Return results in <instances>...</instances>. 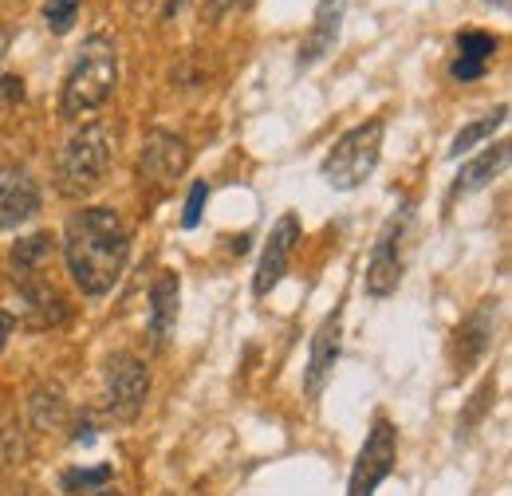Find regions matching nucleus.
<instances>
[{
    "label": "nucleus",
    "mask_w": 512,
    "mask_h": 496,
    "mask_svg": "<svg viewBox=\"0 0 512 496\" xmlns=\"http://www.w3.org/2000/svg\"><path fill=\"white\" fill-rule=\"evenodd\" d=\"M64 260L83 296H107L130 260L127 221L107 205L71 213L64 225Z\"/></svg>",
    "instance_id": "1"
},
{
    "label": "nucleus",
    "mask_w": 512,
    "mask_h": 496,
    "mask_svg": "<svg viewBox=\"0 0 512 496\" xmlns=\"http://www.w3.org/2000/svg\"><path fill=\"white\" fill-rule=\"evenodd\" d=\"M111 162H115V130H111V123L87 119L83 126H75L71 138L64 142V150H60V158H56L60 193L71 201L91 197L107 182Z\"/></svg>",
    "instance_id": "2"
},
{
    "label": "nucleus",
    "mask_w": 512,
    "mask_h": 496,
    "mask_svg": "<svg viewBox=\"0 0 512 496\" xmlns=\"http://www.w3.org/2000/svg\"><path fill=\"white\" fill-rule=\"evenodd\" d=\"M119 87V48L107 36H91L83 40V48L75 52V60L67 67L64 95H60V115L79 119L99 111Z\"/></svg>",
    "instance_id": "3"
},
{
    "label": "nucleus",
    "mask_w": 512,
    "mask_h": 496,
    "mask_svg": "<svg viewBox=\"0 0 512 496\" xmlns=\"http://www.w3.org/2000/svg\"><path fill=\"white\" fill-rule=\"evenodd\" d=\"M383 134L386 126L379 119H371V123L355 126V130H347L335 146H331V154L323 158V182L331 189H359L371 174H375V166H379V158H383Z\"/></svg>",
    "instance_id": "4"
},
{
    "label": "nucleus",
    "mask_w": 512,
    "mask_h": 496,
    "mask_svg": "<svg viewBox=\"0 0 512 496\" xmlns=\"http://www.w3.org/2000/svg\"><path fill=\"white\" fill-rule=\"evenodd\" d=\"M146 398H150V374H146V367L134 355H127V351L111 355L107 367H103V402H107V414L115 422H134L142 414Z\"/></svg>",
    "instance_id": "5"
},
{
    "label": "nucleus",
    "mask_w": 512,
    "mask_h": 496,
    "mask_svg": "<svg viewBox=\"0 0 512 496\" xmlns=\"http://www.w3.org/2000/svg\"><path fill=\"white\" fill-rule=\"evenodd\" d=\"M410 229V205L394 209L390 221L383 225L379 241L371 248V260H367V292L375 300H386L390 292H398V280H402V237Z\"/></svg>",
    "instance_id": "6"
},
{
    "label": "nucleus",
    "mask_w": 512,
    "mask_h": 496,
    "mask_svg": "<svg viewBox=\"0 0 512 496\" xmlns=\"http://www.w3.org/2000/svg\"><path fill=\"white\" fill-rule=\"evenodd\" d=\"M394 457H398V434L394 426L379 418L375 430L367 434L363 449H359V461L351 469V485H347V496H375L379 485L394 473Z\"/></svg>",
    "instance_id": "7"
},
{
    "label": "nucleus",
    "mask_w": 512,
    "mask_h": 496,
    "mask_svg": "<svg viewBox=\"0 0 512 496\" xmlns=\"http://www.w3.org/2000/svg\"><path fill=\"white\" fill-rule=\"evenodd\" d=\"M296 245H300V221H296V213H284L272 225L268 241H264V252H260V264H256V276H253V296H268L284 280Z\"/></svg>",
    "instance_id": "8"
},
{
    "label": "nucleus",
    "mask_w": 512,
    "mask_h": 496,
    "mask_svg": "<svg viewBox=\"0 0 512 496\" xmlns=\"http://www.w3.org/2000/svg\"><path fill=\"white\" fill-rule=\"evenodd\" d=\"M138 166H142V178H146V182L170 186L178 174H186V166H190V146H186V138H178V134H170V130H150V134L142 138V158H138Z\"/></svg>",
    "instance_id": "9"
},
{
    "label": "nucleus",
    "mask_w": 512,
    "mask_h": 496,
    "mask_svg": "<svg viewBox=\"0 0 512 496\" xmlns=\"http://www.w3.org/2000/svg\"><path fill=\"white\" fill-rule=\"evenodd\" d=\"M339 351H343V315L331 311L320 327L312 331V347H308V371H304V394L308 398H320L327 378L339 363Z\"/></svg>",
    "instance_id": "10"
},
{
    "label": "nucleus",
    "mask_w": 512,
    "mask_h": 496,
    "mask_svg": "<svg viewBox=\"0 0 512 496\" xmlns=\"http://www.w3.org/2000/svg\"><path fill=\"white\" fill-rule=\"evenodd\" d=\"M40 213V186L20 166H0V233L20 229Z\"/></svg>",
    "instance_id": "11"
},
{
    "label": "nucleus",
    "mask_w": 512,
    "mask_h": 496,
    "mask_svg": "<svg viewBox=\"0 0 512 496\" xmlns=\"http://www.w3.org/2000/svg\"><path fill=\"white\" fill-rule=\"evenodd\" d=\"M343 16H347V0H320L316 4V16H312V28L300 44V67H312L320 63L335 40H339V28H343Z\"/></svg>",
    "instance_id": "12"
},
{
    "label": "nucleus",
    "mask_w": 512,
    "mask_h": 496,
    "mask_svg": "<svg viewBox=\"0 0 512 496\" xmlns=\"http://www.w3.org/2000/svg\"><path fill=\"white\" fill-rule=\"evenodd\" d=\"M178 308H182V284L174 272H158L154 288H150V339L162 347L178 323Z\"/></svg>",
    "instance_id": "13"
},
{
    "label": "nucleus",
    "mask_w": 512,
    "mask_h": 496,
    "mask_svg": "<svg viewBox=\"0 0 512 496\" xmlns=\"http://www.w3.org/2000/svg\"><path fill=\"white\" fill-rule=\"evenodd\" d=\"M457 52H461V56L449 67L453 79H461V83L481 79V75L489 71V60L497 56V36H489V32H461V36H457Z\"/></svg>",
    "instance_id": "14"
},
{
    "label": "nucleus",
    "mask_w": 512,
    "mask_h": 496,
    "mask_svg": "<svg viewBox=\"0 0 512 496\" xmlns=\"http://www.w3.org/2000/svg\"><path fill=\"white\" fill-rule=\"evenodd\" d=\"M505 162H509V146H505V142H497V146H489L481 158L465 162V166H461V174L453 178V197L485 189L497 174H501V170H505Z\"/></svg>",
    "instance_id": "15"
},
{
    "label": "nucleus",
    "mask_w": 512,
    "mask_h": 496,
    "mask_svg": "<svg viewBox=\"0 0 512 496\" xmlns=\"http://www.w3.org/2000/svg\"><path fill=\"white\" fill-rule=\"evenodd\" d=\"M493 323H497V304H481L461 327H457V339H461V367L477 363L485 351H489V339H493Z\"/></svg>",
    "instance_id": "16"
},
{
    "label": "nucleus",
    "mask_w": 512,
    "mask_h": 496,
    "mask_svg": "<svg viewBox=\"0 0 512 496\" xmlns=\"http://www.w3.org/2000/svg\"><path fill=\"white\" fill-rule=\"evenodd\" d=\"M48 260H52V237L48 233H36V237H24L20 245L12 248V272H16V284L20 280H36L48 272Z\"/></svg>",
    "instance_id": "17"
},
{
    "label": "nucleus",
    "mask_w": 512,
    "mask_h": 496,
    "mask_svg": "<svg viewBox=\"0 0 512 496\" xmlns=\"http://www.w3.org/2000/svg\"><path fill=\"white\" fill-rule=\"evenodd\" d=\"M28 410H32L36 430H56V426L64 422V414H67L64 390H60V386H40V390L32 394Z\"/></svg>",
    "instance_id": "18"
},
{
    "label": "nucleus",
    "mask_w": 512,
    "mask_h": 496,
    "mask_svg": "<svg viewBox=\"0 0 512 496\" xmlns=\"http://www.w3.org/2000/svg\"><path fill=\"white\" fill-rule=\"evenodd\" d=\"M509 119V107H497L493 115H485V119H477V123H469L465 130H457V138L449 142V158H461V154H469L477 142H485V138H493V130H501Z\"/></svg>",
    "instance_id": "19"
},
{
    "label": "nucleus",
    "mask_w": 512,
    "mask_h": 496,
    "mask_svg": "<svg viewBox=\"0 0 512 496\" xmlns=\"http://www.w3.org/2000/svg\"><path fill=\"white\" fill-rule=\"evenodd\" d=\"M44 20H48V28L56 36H64V32H71V24L79 20V0H48L44 4Z\"/></svg>",
    "instance_id": "20"
},
{
    "label": "nucleus",
    "mask_w": 512,
    "mask_h": 496,
    "mask_svg": "<svg viewBox=\"0 0 512 496\" xmlns=\"http://www.w3.org/2000/svg\"><path fill=\"white\" fill-rule=\"evenodd\" d=\"M111 481V465H99V469H75V473H67L64 477V489L67 493H87V489H103Z\"/></svg>",
    "instance_id": "21"
},
{
    "label": "nucleus",
    "mask_w": 512,
    "mask_h": 496,
    "mask_svg": "<svg viewBox=\"0 0 512 496\" xmlns=\"http://www.w3.org/2000/svg\"><path fill=\"white\" fill-rule=\"evenodd\" d=\"M205 197H209V186H205V182H193V186H190V197H186V217H182V225H186V229H193V225L201 221Z\"/></svg>",
    "instance_id": "22"
},
{
    "label": "nucleus",
    "mask_w": 512,
    "mask_h": 496,
    "mask_svg": "<svg viewBox=\"0 0 512 496\" xmlns=\"http://www.w3.org/2000/svg\"><path fill=\"white\" fill-rule=\"evenodd\" d=\"M8 331H12V319L0 311V347H4V339H8Z\"/></svg>",
    "instance_id": "23"
},
{
    "label": "nucleus",
    "mask_w": 512,
    "mask_h": 496,
    "mask_svg": "<svg viewBox=\"0 0 512 496\" xmlns=\"http://www.w3.org/2000/svg\"><path fill=\"white\" fill-rule=\"evenodd\" d=\"M8 40H12V36H8V32H0V75H4V56H8Z\"/></svg>",
    "instance_id": "24"
},
{
    "label": "nucleus",
    "mask_w": 512,
    "mask_h": 496,
    "mask_svg": "<svg viewBox=\"0 0 512 496\" xmlns=\"http://www.w3.org/2000/svg\"><path fill=\"white\" fill-rule=\"evenodd\" d=\"M83 496H119V489H107V485H103L99 493H83Z\"/></svg>",
    "instance_id": "25"
},
{
    "label": "nucleus",
    "mask_w": 512,
    "mask_h": 496,
    "mask_svg": "<svg viewBox=\"0 0 512 496\" xmlns=\"http://www.w3.org/2000/svg\"><path fill=\"white\" fill-rule=\"evenodd\" d=\"M489 4H497V8H509V0H489Z\"/></svg>",
    "instance_id": "26"
}]
</instances>
